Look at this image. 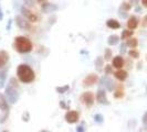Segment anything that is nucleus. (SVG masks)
<instances>
[{
    "mask_svg": "<svg viewBox=\"0 0 147 132\" xmlns=\"http://www.w3.org/2000/svg\"><path fill=\"white\" fill-rule=\"evenodd\" d=\"M17 75H18L20 81L24 83V84H30V83H32V81H34V78H36L34 72L27 64H21V65L18 66V68H17Z\"/></svg>",
    "mask_w": 147,
    "mask_h": 132,
    "instance_id": "1",
    "label": "nucleus"
},
{
    "mask_svg": "<svg viewBox=\"0 0 147 132\" xmlns=\"http://www.w3.org/2000/svg\"><path fill=\"white\" fill-rule=\"evenodd\" d=\"M15 47L19 53H29L32 51V42L26 37H17L15 39Z\"/></svg>",
    "mask_w": 147,
    "mask_h": 132,
    "instance_id": "2",
    "label": "nucleus"
},
{
    "mask_svg": "<svg viewBox=\"0 0 147 132\" xmlns=\"http://www.w3.org/2000/svg\"><path fill=\"white\" fill-rule=\"evenodd\" d=\"M0 110H1V116H0V123H3L7 120L9 116V105L6 96L0 93Z\"/></svg>",
    "mask_w": 147,
    "mask_h": 132,
    "instance_id": "3",
    "label": "nucleus"
},
{
    "mask_svg": "<svg viewBox=\"0 0 147 132\" xmlns=\"http://www.w3.org/2000/svg\"><path fill=\"white\" fill-rule=\"evenodd\" d=\"M5 96H6V98H7V100L9 101L10 103H16L18 101V98H19V94H18V91H17V89H16L15 86H12L11 84H9L7 87H6V90H5Z\"/></svg>",
    "mask_w": 147,
    "mask_h": 132,
    "instance_id": "4",
    "label": "nucleus"
},
{
    "mask_svg": "<svg viewBox=\"0 0 147 132\" xmlns=\"http://www.w3.org/2000/svg\"><path fill=\"white\" fill-rule=\"evenodd\" d=\"M16 23L22 30H30V28H31L30 22H28V19L27 18H23L21 15H17L16 17Z\"/></svg>",
    "mask_w": 147,
    "mask_h": 132,
    "instance_id": "5",
    "label": "nucleus"
},
{
    "mask_svg": "<svg viewBox=\"0 0 147 132\" xmlns=\"http://www.w3.org/2000/svg\"><path fill=\"white\" fill-rule=\"evenodd\" d=\"M81 101L84 103L85 106L91 107V106L94 103V95H93V93H91V91L84 93V94L81 96Z\"/></svg>",
    "mask_w": 147,
    "mask_h": 132,
    "instance_id": "6",
    "label": "nucleus"
},
{
    "mask_svg": "<svg viewBox=\"0 0 147 132\" xmlns=\"http://www.w3.org/2000/svg\"><path fill=\"white\" fill-rule=\"evenodd\" d=\"M79 120V112L78 111H67L65 113V121L67 123L72 125V123H75L76 121Z\"/></svg>",
    "mask_w": 147,
    "mask_h": 132,
    "instance_id": "7",
    "label": "nucleus"
},
{
    "mask_svg": "<svg viewBox=\"0 0 147 132\" xmlns=\"http://www.w3.org/2000/svg\"><path fill=\"white\" fill-rule=\"evenodd\" d=\"M21 13L23 15V17L24 18H27L29 21L31 22H37L38 21V17L32 11H30L28 8H26V7H22L21 8Z\"/></svg>",
    "mask_w": 147,
    "mask_h": 132,
    "instance_id": "8",
    "label": "nucleus"
},
{
    "mask_svg": "<svg viewBox=\"0 0 147 132\" xmlns=\"http://www.w3.org/2000/svg\"><path fill=\"white\" fill-rule=\"evenodd\" d=\"M101 84L105 86V88L109 90V91H113L114 90V88H115V84H114V81L111 79L110 77H107V76H104L101 78Z\"/></svg>",
    "mask_w": 147,
    "mask_h": 132,
    "instance_id": "9",
    "label": "nucleus"
},
{
    "mask_svg": "<svg viewBox=\"0 0 147 132\" xmlns=\"http://www.w3.org/2000/svg\"><path fill=\"white\" fill-rule=\"evenodd\" d=\"M41 9L44 13H51V12H54L57 10H59V7L57 5H53V3H47V2H43L41 5Z\"/></svg>",
    "mask_w": 147,
    "mask_h": 132,
    "instance_id": "10",
    "label": "nucleus"
},
{
    "mask_svg": "<svg viewBox=\"0 0 147 132\" xmlns=\"http://www.w3.org/2000/svg\"><path fill=\"white\" fill-rule=\"evenodd\" d=\"M96 99L97 101L102 105H110L107 98H106V94H105V90L103 89H100L97 93H96Z\"/></svg>",
    "mask_w": 147,
    "mask_h": 132,
    "instance_id": "11",
    "label": "nucleus"
},
{
    "mask_svg": "<svg viewBox=\"0 0 147 132\" xmlns=\"http://www.w3.org/2000/svg\"><path fill=\"white\" fill-rule=\"evenodd\" d=\"M96 81H97V76H96L95 74H90V75H88L84 78L83 85L84 86H92V85L96 84Z\"/></svg>",
    "mask_w": 147,
    "mask_h": 132,
    "instance_id": "12",
    "label": "nucleus"
},
{
    "mask_svg": "<svg viewBox=\"0 0 147 132\" xmlns=\"http://www.w3.org/2000/svg\"><path fill=\"white\" fill-rule=\"evenodd\" d=\"M8 61H9V54L5 50H1L0 51V68L6 66Z\"/></svg>",
    "mask_w": 147,
    "mask_h": 132,
    "instance_id": "13",
    "label": "nucleus"
},
{
    "mask_svg": "<svg viewBox=\"0 0 147 132\" xmlns=\"http://www.w3.org/2000/svg\"><path fill=\"white\" fill-rule=\"evenodd\" d=\"M137 25H138V19H137L135 15H132V17L128 19V21H127V27H128V29L135 30L137 28Z\"/></svg>",
    "mask_w": 147,
    "mask_h": 132,
    "instance_id": "14",
    "label": "nucleus"
},
{
    "mask_svg": "<svg viewBox=\"0 0 147 132\" xmlns=\"http://www.w3.org/2000/svg\"><path fill=\"white\" fill-rule=\"evenodd\" d=\"M113 66L115 67V68H122L123 66H124V59L122 56H115L114 59H113Z\"/></svg>",
    "mask_w": 147,
    "mask_h": 132,
    "instance_id": "15",
    "label": "nucleus"
},
{
    "mask_svg": "<svg viewBox=\"0 0 147 132\" xmlns=\"http://www.w3.org/2000/svg\"><path fill=\"white\" fill-rule=\"evenodd\" d=\"M106 25H107L110 29H113V30H116V29H119V28H121L119 22H118L117 20H114V19H110V20H107Z\"/></svg>",
    "mask_w": 147,
    "mask_h": 132,
    "instance_id": "16",
    "label": "nucleus"
},
{
    "mask_svg": "<svg viewBox=\"0 0 147 132\" xmlns=\"http://www.w3.org/2000/svg\"><path fill=\"white\" fill-rule=\"evenodd\" d=\"M114 75H115V77L117 78L118 81H125L126 78H127V72L123 71V69H119V71H117V72L114 74Z\"/></svg>",
    "mask_w": 147,
    "mask_h": 132,
    "instance_id": "17",
    "label": "nucleus"
},
{
    "mask_svg": "<svg viewBox=\"0 0 147 132\" xmlns=\"http://www.w3.org/2000/svg\"><path fill=\"white\" fill-rule=\"evenodd\" d=\"M118 41H119V37L116 34H113V35H110L107 39V44L113 46V45H116L118 43Z\"/></svg>",
    "mask_w": 147,
    "mask_h": 132,
    "instance_id": "18",
    "label": "nucleus"
},
{
    "mask_svg": "<svg viewBox=\"0 0 147 132\" xmlns=\"http://www.w3.org/2000/svg\"><path fill=\"white\" fill-rule=\"evenodd\" d=\"M6 78H7V69H3L0 72V89L5 87Z\"/></svg>",
    "mask_w": 147,
    "mask_h": 132,
    "instance_id": "19",
    "label": "nucleus"
},
{
    "mask_svg": "<svg viewBox=\"0 0 147 132\" xmlns=\"http://www.w3.org/2000/svg\"><path fill=\"white\" fill-rule=\"evenodd\" d=\"M127 44V46H129V47H132V49H135L137 45H138V41H137V39H134V37H131V39H128V41L126 42Z\"/></svg>",
    "mask_w": 147,
    "mask_h": 132,
    "instance_id": "20",
    "label": "nucleus"
},
{
    "mask_svg": "<svg viewBox=\"0 0 147 132\" xmlns=\"http://www.w3.org/2000/svg\"><path fill=\"white\" fill-rule=\"evenodd\" d=\"M132 35H133V31H131V30H124V31L122 32L121 39H122V40H126V39L131 37Z\"/></svg>",
    "mask_w": 147,
    "mask_h": 132,
    "instance_id": "21",
    "label": "nucleus"
},
{
    "mask_svg": "<svg viewBox=\"0 0 147 132\" xmlns=\"http://www.w3.org/2000/svg\"><path fill=\"white\" fill-rule=\"evenodd\" d=\"M123 96H124V90H123L122 85H119L117 88V90H116L115 94H114V97H115V98H122Z\"/></svg>",
    "mask_w": 147,
    "mask_h": 132,
    "instance_id": "22",
    "label": "nucleus"
},
{
    "mask_svg": "<svg viewBox=\"0 0 147 132\" xmlns=\"http://www.w3.org/2000/svg\"><path fill=\"white\" fill-rule=\"evenodd\" d=\"M70 89V86L69 85H65V86H62V87H55V90H57V93H59V94H65L66 91Z\"/></svg>",
    "mask_w": 147,
    "mask_h": 132,
    "instance_id": "23",
    "label": "nucleus"
},
{
    "mask_svg": "<svg viewBox=\"0 0 147 132\" xmlns=\"http://www.w3.org/2000/svg\"><path fill=\"white\" fill-rule=\"evenodd\" d=\"M94 121H95L96 123H103L104 117L101 113H96V115H94Z\"/></svg>",
    "mask_w": 147,
    "mask_h": 132,
    "instance_id": "24",
    "label": "nucleus"
},
{
    "mask_svg": "<svg viewBox=\"0 0 147 132\" xmlns=\"http://www.w3.org/2000/svg\"><path fill=\"white\" fill-rule=\"evenodd\" d=\"M103 63H104V59L102 57V56L96 57V59H95V66H96V67L101 68V67L103 66Z\"/></svg>",
    "mask_w": 147,
    "mask_h": 132,
    "instance_id": "25",
    "label": "nucleus"
},
{
    "mask_svg": "<svg viewBox=\"0 0 147 132\" xmlns=\"http://www.w3.org/2000/svg\"><path fill=\"white\" fill-rule=\"evenodd\" d=\"M111 57H112V51L111 49H105V52H104V59L106 61H110Z\"/></svg>",
    "mask_w": 147,
    "mask_h": 132,
    "instance_id": "26",
    "label": "nucleus"
},
{
    "mask_svg": "<svg viewBox=\"0 0 147 132\" xmlns=\"http://www.w3.org/2000/svg\"><path fill=\"white\" fill-rule=\"evenodd\" d=\"M128 55L133 57V59H138L140 57V53L137 51H135V50H131V51L128 52Z\"/></svg>",
    "mask_w": 147,
    "mask_h": 132,
    "instance_id": "27",
    "label": "nucleus"
},
{
    "mask_svg": "<svg viewBox=\"0 0 147 132\" xmlns=\"http://www.w3.org/2000/svg\"><path fill=\"white\" fill-rule=\"evenodd\" d=\"M131 8H132V5H129L128 2H123L122 6H121V9L124 10V11H128Z\"/></svg>",
    "mask_w": 147,
    "mask_h": 132,
    "instance_id": "28",
    "label": "nucleus"
},
{
    "mask_svg": "<svg viewBox=\"0 0 147 132\" xmlns=\"http://www.w3.org/2000/svg\"><path fill=\"white\" fill-rule=\"evenodd\" d=\"M126 46H127L126 43L121 44V46H119V53H121V54H125L126 53Z\"/></svg>",
    "mask_w": 147,
    "mask_h": 132,
    "instance_id": "29",
    "label": "nucleus"
},
{
    "mask_svg": "<svg viewBox=\"0 0 147 132\" xmlns=\"http://www.w3.org/2000/svg\"><path fill=\"white\" fill-rule=\"evenodd\" d=\"M22 120H23V121H26V122H28V121H29V112H28V111H24V112H23Z\"/></svg>",
    "mask_w": 147,
    "mask_h": 132,
    "instance_id": "30",
    "label": "nucleus"
},
{
    "mask_svg": "<svg viewBox=\"0 0 147 132\" xmlns=\"http://www.w3.org/2000/svg\"><path fill=\"white\" fill-rule=\"evenodd\" d=\"M24 5L27 7H33L34 6V1L33 0H24Z\"/></svg>",
    "mask_w": 147,
    "mask_h": 132,
    "instance_id": "31",
    "label": "nucleus"
},
{
    "mask_svg": "<svg viewBox=\"0 0 147 132\" xmlns=\"http://www.w3.org/2000/svg\"><path fill=\"white\" fill-rule=\"evenodd\" d=\"M118 15H119V17H121V18H123V19H125V18H127V13H126V11H124V10H123V11H122V9H119V13H118Z\"/></svg>",
    "mask_w": 147,
    "mask_h": 132,
    "instance_id": "32",
    "label": "nucleus"
},
{
    "mask_svg": "<svg viewBox=\"0 0 147 132\" xmlns=\"http://www.w3.org/2000/svg\"><path fill=\"white\" fill-rule=\"evenodd\" d=\"M105 73H106V74H111V73H112V66H110V65L105 66Z\"/></svg>",
    "mask_w": 147,
    "mask_h": 132,
    "instance_id": "33",
    "label": "nucleus"
},
{
    "mask_svg": "<svg viewBox=\"0 0 147 132\" xmlns=\"http://www.w3.org/2000/svg\"><path fill=\"white\" fill-rule=\"evenodd\" d=\"M85 131V129H84V127H83V125H79L78 128H76V132H83Z\"/></svg>",
    "mask_w": 147,
    "mask_h": 132,
    "instance_id": "34",
    "label": "nucleus"
},
{
    "mask_svg": "<svg viewBox=\"0 0 147 132\" xmlns=\"http://www.w3.org/2000/svg\"><path fill=\"white\" fill-rule=\"evenodd\" d=\"M143 123L145 125H147V112H145L144 116H143Z\"/></svg>",
    "mask_w": 147,
    "mask_h": 132,
    "instance_id": "35",
    "label": "nucleus"
},
{
    "mask_svg": "<svg viewBox=\"0 0 147 132\" xmlns=\"http://www.w3.org/2000/svg\"><path fill=\"white\" fill-rule=\"evenodd\" d=\"M142 24H143V27H145V28L147 27V15L144 17V19H143V23H142Z\"/></svg>",
    "mask_w": 147,
    "mask_h": 132,
    "instance_id": "36",
    "label": "nucleus"
},
{
    "mask_svg": "<svg viewBox=\"0 0 147 132\" xmlns=\"http://www.w3.org/2000/svg\"><path fill=\"white\" fill-rule=\"evenodd\" d=\"M138 1H140V0H129V2L133 3V5H137V3H138Z\"/></svg>",
    "mask_w": 147,
    "mask_h": 132,
    "instance_id": "37",
    "label": "nucleus"
},
{
    "mask_svg": "<svg viewBox=\"0 0 147 132\" xmlns=\"http://www.w3.org/2000/svg\"><path fill=\"white\" fill-rule=\"evenodd\" d=\"M3 19V13H2V9H1V7H0V21Z\"/></svg>",
    "mask_w": 147,
    "mask_h": 132,
    "instance_id": "38",
    "label": "nucleus"
},
{
    "mask_svg": "<svg viewBox=\"0 0 147 132\" xmlns=\"http://www.w3.org/2000/svg\"><path fill=\"white\" fill-rule=\"evenodd\" d=\"M11 22H12V20H9V23H8V25H7L8 31H9V30H10V28H11Z\"/></svg>",
    "mask_w": 147,
    "mask_h": 132,
    "instance_id": "39",
    "label": "nucleus"
},
{
    "mask_svg": "<svg viewBox=\"0 0 147 132\" xmlns=\"http://www.w3.org/2000/svg\"><path fill=\"white\" fill-rule=\"evenodd\" d=\"M142 3H143V6H144V7L147 8V0H142Z\"/></svg>",
    "mask_w": 147,
    "mask_h": 132,
    "instance_id": "40",
    "label": "nucleus"
},
{
    "mask_svg": "<svg viewBox=\"0 0 147 132\" xmlns=\"http://www.w3.org/2000/svg\"><path fill=\"white\" fill-rule=\"evenodd\" d=\"M60 106H61L62 108H66V106L64 105V103H63V101H61V103H60Z\"/></svg>",
    "mask_w": 147,
    "mask_h": 132,
    "instance_id": "41",
    "label": "nucleus"
},
{
    "mask_svg": "<svg viewBox=\"0 0 147 132\" xmlns=\"http://www.w3.org/2000/svg\"><path fill=\"white\" fill-rule=\"evenodd\" d=\"M136 11H137V12H140V11H142V8L137 7V8H136Z\"/></svg>",
    "mask_w": 147,
    "mask_h": 132,
    "instance_id": "42",
    "label": "nucleus"
},
{
    "mask_svg": "<svg viewBox=\"0 0 147 132\" xmlns=\"http://www.w3.org/2000/svg\"><path fill=\"white\" fill-rule=\"evenodd\" d=\"M37 1H38V2H43L44 0H37Z\"/></svg>",
    "mask_w": 147,
    "mask_h": 132,
    "instance_id": "43",
    "label": "nucleus"
},
{
    "mask_svg": "<svg viewBox=\"0 0 147 132\" xmlns=\"http://www.w3.org/2000/svg\"><path fill=\"white\" fill-rule=\"evenodd\" d=\"M146 91H147V87H146Z\"/></svg>",
    "mask_w": 147,
    "mask_h": 132,
    "instance_id": "44",
    "label": "nucleus"
}]
</instances>
